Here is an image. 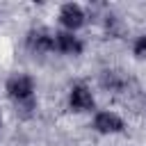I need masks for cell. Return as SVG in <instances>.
I'll return each instance as SVG.
<instances>
[{
	"label": "cell",
	"mask_w": 146,
	"mask_h": 146,
	"mask_svg": "<svg viewBox=\"0 0 146 146\" xmlns=\"http://www.w3.org/2000/svg\"><path fill=\"white\" fill-rule=\"evenodd\" d=\"M27 46L36 52H43V50H50L55 48V39L46 32V30H32L30 36H27Z\"/></svg>",
	"instance_id": "cell-5"
},
{
	"label": "cell",
	"mask_w": 146,
	"mask_h": 146,
	"mask_svg": "<svg viewBox=\"0 0 146 146\" xmlns=\"http://www.w3.org/2000/svg\"><path fill=\"white\" fill-rule=\"evenodd\" d=\"M68 103H71V110H75V112L94 110V96H91V91H89L84 84H75V87L71 89Z\"/></svg>",
	"instance_id": "cell-2"
},
{
	"label": "cell",
	"mask_w": 146,
	"mask_h": 146,
	"mask_svg": "<svg viewBox=\"0 0 146 146\" xmlns=\"http://www.w3.org/2000/svg\"><path fill=\"white\" fill-rule=\"evenodd\" d=\"M103 87H110V89H121L123 87V78L119 71H105L103 73Z\"/></svg>",
	"instance_id": "cell-7"
},
{
	"label": "cell",
	"mask_w": 146,
	"mask_h": 146,
	"mask_svg": "<svg viewBox=\"0 0 146 146\" xmlns=\"http://www.w3.org/2000/svg\"><path fill=\"white\" fill-rule=\"evenodd\" d=\"M59 21H62V25L64 27H68V30H78V27H82V23H84V11L78 7V5H64L62 7V11H59Z\"/></svg>",
	"instance_id": "cell-3"
},
{
	"label": "cell",
	"mask_w": 146,
	"mask_h": 146,
	"mask_svg": "<svg viewBox=\"0 0 146 146\" xmlns=\"http://www.w3.org/2000/svg\"><path fill=\"white\" fill-rule=\"evenodd\" d=\"M32 89H34V84H32V78L30 75H11L9 80H7V91H9V96L11 98H16V100H27V98H32Z\"/></svg>",
	"instance_id": "cell-1"
},
{
	"label": "cell",
	"mask_w": 146,
	"mask_h": 146,
	"mask_svg": "<svg viewBox=\"0 0 146 146\" xmlns=\"http://www.w3.org/2000/svg\"><path fill=\"white\" fill-rule=\"evenodd\" d=\"M55 48L66 52V55H78L82 50V43L71 32H59V34H55Z\"/></svg>",
	"instance_id": "cell-6"
},
{
	"label": "cell",
	"mask_w": 146,
	"mask_h": 146,
	"mask_svg": "<svg viewBox=\"0 0 146 146\" xmlns=\"http://www.w3.org/2000/svg\"><path fill=\"white\" fill-rule=\"evenodd\" d=\"M132 50H135V55H137L139 59H146V34L135 41V48H132Z\"/></svg>",
	"instance_id": "cell-8"
},
{
	"label": "cell",
	"mask_w": 146,
	"mask_h": 146,
	"mask_svg": "<svg viewBox=\"0 0 146 146\" xmlns=\"http://www.w3.org/2000/svg\"><path fill=\"white\" fill-rule=\"evenodd\" d=\"M94 128L98 132H105V135L107 132H121L123 130V121L116 114H112V112H100L94 119Z\"/></svg>",
	"instance_id": "cell-4"
}]
</instances>
